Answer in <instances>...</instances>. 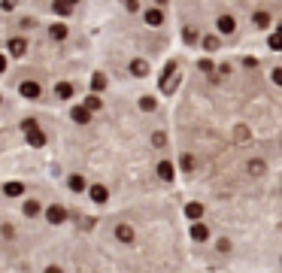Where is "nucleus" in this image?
Segmentation results:
<instances>
[{
	"mask_svg": "<svg viewBox=\"0 0 282 273\" xmlns=\"http://www.w3.org/2000/svg\"><path fill=\"white\" fill-rule=\"evenodd\" d=\"M21 94L30 97V100H36V97H39V85H36V82H21Z\"/></svg>",
	"mask_w": 282,
	"mask_h": 273,
	"instance_id": "9",
	"label": "nucleus"
},
{
	"mask_svg": "<svg viewBox=\"0 0 282 273\" xmlns=\"http://www.w3.org/2000/svg\"><path fill=\"white\" fill-rule=\"evenodd\" d=\"M73 122H76V125H88V109H85V106H76V109H73Z\"/></svg>",
	"mask_w": 282,
	"mask_h": 273,
	"instance_id": "10",
	"label": "nucleus"
},
{
	"mask_svg": "<svg viewBox=\"0 0 282 273\" xmlns=\"http://www.w3.org/2000/svg\"><path fill=\"white\" fill-rule=\"evenodd\" d=\"M185 216H188L191 222H200V219H204V207H200V204H188V207H185Z\"/></svg>",
	"mask_w": 282,
	"mask_h": 273,
	"instance_id": "8",
	"label": "nucleus"
},
{
	"mask_svg": "<svg viewBox=\"0 0 282 273\" xmlns=\"http://www.w3.org/2000/svg\"><path fill=\"white\" fill-rule=\"evenodd\" d=\"M46 273H64V270H61L58 264H49V267H46Z\"/></svg>",
	"mask_w": 282,
	"mask_h": 273,
	"instance_id": "14",
	"label": "nucleus"
},
{
	"mask_svg": "<svg viewBox=\"0 0 282 273\" xmlns=\"http://www.w3.org/2000/svg\"><path fill=\"white\" fill-rule=\"evenodd\" d=\"M191 237H194V240H200V243H204V240L210 237V231H207V225H204V222H194V225H191Z\"/></svg>",
	"mask_w": 282,
	"mask_h": 273,
	"instance_id": "4",
	"label": "nucleus"
},
{
	"mask_svg": "<svg viewBox=\"0 0 282 273\" xmlns=\"http://www.w3.org/2000/svg\"><path fill=\"white\" fill-rule=\"evenodd\" d=\"M115 240H118V243H134V228L125 225V222L115 225Z\"/></svg>",
	"mask_w": 282,
	"mask_h": 273,
	"instance_id": "2",
	"label": "nucleus"
},
{
	"mask_svg": "<svg viewBox=\"0 0 282 273\" xmlns=\"http://www.w3.org/2000/svg\"><path fill=\"white\" fill-rule=\"evenodd\" d=\"M179 164H182V170H185V173H191V170H194V158H191V155H182V161H179Z\"/></svg>",
	"mask_w": 282,
	"mask_h": 273,
	"instance_id": "12",
	"label": "nucleus"
},
{
	"mask_svg": "<svg viewBox=\"0 0 282 273\" xmlns=\"http://www.w3.org/2000/svg\"><path fill=\"white\" fill-rule=\"evenodd\" d=\"M158 176H161V179H164V182H170V179L176 176V170H173V164H170V161H161V164H158Z\"/></svg>",
	"mask_w": 282,
	"mask_h": 273,
	"instance_id": "5",
	"label": "nucleus"
},
{
	"mask_svg": "<svg viewBox=\"0 0 282 273\" xmlns=\"http://www.w3.org/2000/svg\"><path fill=\"white\" fill-rule=\"evenodd\" d=\"M3 194H6V198H21V194H24V185H21V182H6V185H3Z\"/></svg>",
	"mask_w": 282,
	"mask_h": 273,
	"instance_id": "6",
	"label": "nucleus"
},
{
	"mask_svg": "<svg viewBox=\"0 0 282 273\" xmlns=\"http://www.w3.org/2000/svg\"><path fill=\"white\" fill-rule=\"evenodd\" d=\"M70 188H73V191H85L88 185H85V179L79 176V173H73V176H70Z\"/></svg>",
	"mask_w": 282,
	"mask_h": 273,
	"instance_id": "11",
	"label": "nucleus"
},
{
	"mask_svg": "<svg viewBox=\"0 0 282 273\" xmlns=\"http://www.w3.org/2000/svg\"><path fill=\"white\" fill-rule=\"evenodd\" d=\"M46 222H49V225H64V222H67V210H64L61 204L49 207V210H46Z\"/></svg>",
	"mask_w": 282,
	"mask_h": 273,
	"instance_id": "1",
	"label": "nucleus"
},
{
	"mask_svg": "<svg viewBox=\"0 0 282 273\" xmlns=\"http://www.w3.org/2000/svg\"><path fill=\"white\" fill-rule=\"evenodd\" d=\"M88 194H91V201H94V204H106V198H109L106 185H91V188H88Z\"/></svg>",
	"mask_w": 282,
	"mask_h": 273,
	"instance_id": "3",
	"label": "nucleus"
},
{
	"mask_svg": "<svg viewBox=\"0 0 282 273\" xmlns=\"http://www.w3.org/2000/svg\"><path fill=\"white\" fill-rule=\"evenodd\" d=\"M246 170H249L252 176H264V170H267V164H264L261 158H252V161L246 164Z\"/></svg>",
	"mask_w": 282,
	"mask_h": 273,
	"instance_id": "7",
	"label": "nucleus"
},
{
	"mask_svg": "<svg viewBox=\"0 0 282 273\" xmlns=\"http://www.w3.org/2000/svg\"><path fill=\"white\" fill-rule=\"evenodd\" d=\"M36 213H39V204L36 201H27L24 204V216H36Z\"/></svg>",
	"mask_w": 282,
	"mask_h": 273,
	"instance_id": "13",
	"label": "nucleus"
}]
</instances>
